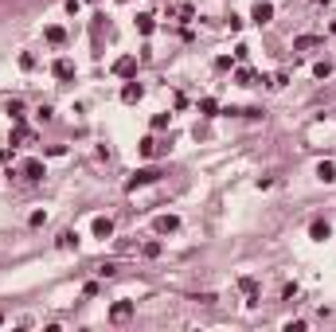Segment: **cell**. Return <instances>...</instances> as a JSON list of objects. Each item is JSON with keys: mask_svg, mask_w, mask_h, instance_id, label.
Here are the masks:
<instances>
[{"mask_svg": "<svg viewBox=\"0 0 336 332\" xmlns=\"http://www.w3.org/2000/svg\"><path fill=\"white\" fill-rule=\"evenodd\" d=\"M161 180V168H137L133 176H129V192H137V188H145V184H157Z\"/></svg>", "mask_w": 336, "mask_h": 332, "instance_id": "1", "label": "cell"}, {"mask_svg": "<svg viewBox=\"0 0 336 332\" xmlns=\"http://www.w3.org/2000/svg\"><path fill=\"white\" fill-rule=\"evenodd\" d=\"M250 20H254L258 28H266V24L274 20V4H270V0H258V4H254V12H250Z\"/></svg>", "mask_w": 336, "mask_h": 332, "instance_id": "2", "label": "cell"}, {"mask_svg": "<svg viewBox=\"0 0 336 332\" xmlns=\"http://www.w3.org/2000/svg\"><path fill=\"white\" fill-rule=\"evenodd\" d=\"M113 74H117V78H133V74H137V59H133V55H121L117 63H113Z\"/></svg>", "mask_w": 336, "mask_h": 332, "instance_id": "3", "label": "cell"}, {"mask_svg": "<svg viewBox=\"0 0 336 332\" xmlns=\"http://www.w3.org/2000/svg\"><path fill=\"white\" fill-rule=\"evenodd\" d=\"M153 231H157V234H172V231H180V219H176V215H157V219H153Z\"/></svg>", "mask_w": 336, "mask_h": 332, "instance_id": "4", "label": "cell"}, {"mask_svg": "<svg viewBox=\"0 0 336 332\" xmlns=\"http://www.w3.org/2000/svg\"><path fill=\"white\" fill-rule=\"evenodd\" d=\"M141 98H145V86H141L137 78H133V82H125V90H121V102H129V106H133V102H141Z\"/></svg>", "mask_w": 336, "mask_h": 332, "instance_id": "5", "label": "cell"}, {"mask_svg": "<svg viewBox=\"0 0 336 332\" xmlns=\"http://www.w3.org/2000/svg\"><path fill=\"white\" fill-rule=\"evenodd\" d=\"M20 172H24V180H43V176H47L43 161H24V168H20Z\"/></svg>", "mask_w": 336, "mask_h": 332, "instance_id": "6", "label": "cell"}, {"mask_svg": "<svg viewBox=\"0 0 336 332\" xmlns=\"http://www.w3.org/2000/svg\"><path fill=\"white\" fill-rule=\"evenodd\" d=\"M110 234H113V219H106V215H98V219H94V238H102V242H106Z\"/></svg>", "mask_w": 336, "mask_h": 332, "instance_id": "7", "label": "cell"}, {"mask_svg": "<svg viewBox=\"0 0 336 332\" xmlns=\"http://www.w3.org/2000/svg\"><path fill=\"white\" fill-rule=\"evenodd\" d=\"M329 234H333V227H329V223H325V219H317V223H313V227H309V238H313V242H325Z\"/></svg>", "mask_w": 336, "mask_h": 332, "instance_id": "8", "label": "cell"}, {"mask_svg": "<svg viewBox=\"0 0 336 332\" xmlns=\"http://www.w3.org/2000/svg\"><path fill=\"white\" fill-rule=\"evenodd\" d=\"M129 317H133V305H129V301H117V305L110 309V321H117V325L129 321Z\"/></svg>", "mask_w": 336, "mask_h": 332, "instance_id": "9", "label": "cell"}, {"mask_svg": "<svg viewBox=\"0 0 336 332\" xmlns=\"http://www.w3.org/2000/svg\"><path fill=\"white\" fill-rule=\"evenodd\" d=\"M238 285H242V293H246V305H258V281H254V277H242Z\"/></svg>", "mask_w": 336, "mask_h": 332, "instance_id": "10", "label": "cell"}, {"mask_svg": "<svg viewBox=\"0 0 336 332\" xmlns=\"http://www.w3.org/2000/svg\"><path fill=\"white\" fill-rule=\"evenodd\" d=\"M317 180H325V184H333V180H336V165H333V161H321V165H317Z\"/></svg>", "mask_w": 336, "mask_h": 332, "instance_id": "11", "label": "cell"}, {"mask_svg": "<svg viewBox=\"0 0 336 332\" xmlns=\"http://www.w3.org/2000/svg\"><path fill=\"white\" fill-rule=\"evenodd\" d=\"M55 78H63V82L74 78V63H70V59H59V63H55Z\"/></svg>", "mask_w": 336, "mask_h": 332, "instance_id": "12", "label": "cell"}, {"mask_svg": "<svg viewBox=\"0 0 336 332\" xmlns=\"http://www.w3.org/2000/svg\"><path fill=\"white\" fill-rule=\"evenodd\" d=\"M78 246V231H63L59 234V250H74Z\"/></svg>", "mask_w": 336, "mask_h": 332, "instance_id": "13", "label": "cell"}, {"mask_svg": "<svg viewBox=\"0 0 336 332\" xmlns=\"http://www.w3.org/2000/svg\"><path fill=\"white\" fill-rule=\"evenodd\" d=\"M4 110H8L12 121H24V102H20V98H8V106H4Z\"/></svg>", "mask_w": 336, "mask_h": 332, "instance_id": "14", "label": "cell"}, {"mask_svg": "<svg viewBox=\"0 0 336 332\" xmlns=\"http://www.w3.org/2000/svg\"><path fill=\"white\" fill-rule=\"evenodd\" d=\"M161 149H168V145H157L153 137H145V141H141V157H157Z\"/></svg>", "mask_w": 336, "mask_h": 332, "instance_id": "15", "label": "cell"}, {"mask_svg": "<svg viewBox=\"0 0 336 332\" xmlns=\"http://www.w3.org/2000/svg\"><path fill=\"white\" fill-rule=\"evenodd\" d=\"M317 43H321V35H301V39H293L297 51H309V47H317Z\"/></svg>", "mask_w": 336, "mask_h": 332, "instance_id": "16", "label": "cell"}, {"mask_svg": "<svg viewBox=\"0 0 336 332\" xmlns=\"http://www.w3.org/2000/svg\"><path fill=\"white\" fill-rule=\"evenodd\" d=\"M137 32H141V35H149V32H153V16H149V12H141V16H137Z\"/></svg>", "mask_w": 336, "mask_h": 332, "instance_id": "17", "label": "cell"}, {"mask_svg": "<svg viewBox=\"0 0 336 332\" xmlns=\"http://www.w3.org/2000/svg\"><path fill=\"white\" fill-rule=\"evenodd\" d=\"M200 110H203V117H215V113H219V102H215V98H203Z\"/></svg>", "mask_w": 336, "mask_h": 332, "instance_id": "18", "label": "cell"}, {"mask_svg": "<svg viewBox=\"0 0 336 332\" xmlns=\"http://www.w3.org/2000/svg\"><path fill=\"white\" fill-rule=\"evenodd\" d=\"M313 74H317V78H329V74H333V63H329V59H321V63L313 66Z\"/></svg>", "mask_w": 336, "mask_h": 332, "instance_id": "19", "label": "cell"}, {"mask_svg": "<svg viewBox=\"0 0 336 332\" xmlns=\"http://www.w3.org/2000/svg\"><path fill=\"white\" fill-rule=\"evenodd\" d=\"M43 35H47V43H63V39H67V32H63V28H47Z\"/></svg>", "mask_w": 336, "mask_h": 332, "instance_id": "20", "label": "cell"}, {"mask_svg": "<svg viewBox=\"0 0 336 332\" xmlns=\"http://www.w3.org/2000/svg\"><path fill=\"white\" fill-rule=\"evenodd\" d=\"M235 82H238V86H254V82H258V78H254V74H250V70H238V74H235Z\"/></svg>", "mask_w": 336, "mask_h": 332, "instance_id": "21", "label": "cell"}]
</instances>
